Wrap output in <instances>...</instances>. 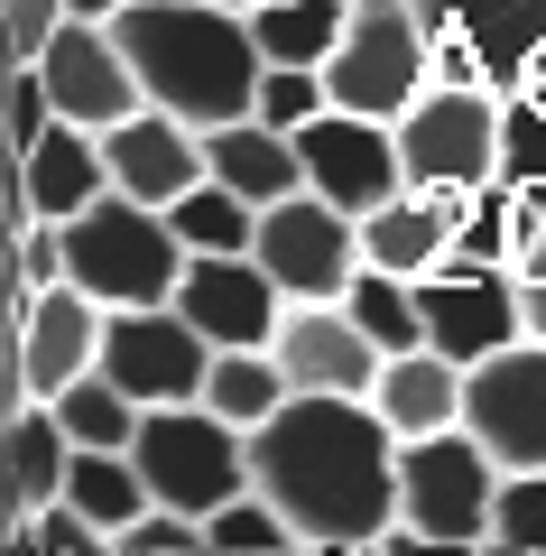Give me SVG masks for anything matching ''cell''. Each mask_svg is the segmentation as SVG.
<instances>
[{
	"mask_svg": "<svg viewBox=\"0 0 546 556\" xmlns=\"http://www.w3.org/2000/svg\"><path fill=\"white\" fill-rule=\"evenodd\" d=\"M398 427L352 390H296L251 427V482L296 519L306 547H390L398 529Z\"/></svg>",
	"mask_w": 546,
	"mask_h": 556,
	"instance_id": "6da1fadb",
	"label": "cell"
},
{
	"mask_svg": "<svg viewBox=\"0 0 546 556\" xmlns=\"http://www.w3.org/2000/svg\"><path fill=\"white\" fill-rule=\"evenodd\" d=\"M112 38L130 47L139 93L186 112L195 130H223V121L259 112V28L251 10H223V0H130L112 20Z\"/></svg>",
	"mask_w": 546,
	"mask_h": 556,
	"instance_id": "7a4b0ae2",
	"label": "cell"
},
{
	"mask_svg": "<svg viewBox=\"0 0 546 556\" xmlns=\"http://www.w3.org/2000/svg\"><path fill=\"white\" fill-rule=\"evenodd\" d=\"M500 473L509 464L491 455L472 427L408 437L398 445V529H390V547H491Z\"/></svg>",
	"mask_w": 546,
	"mask_h": 556,
	"instance_id": "3957f363",
	"label": "cell"
},
{
	"mask_svg": "<svg viewBox=\"0 0 546 556\" xmlns=\"http://www.w3.org/2000/svg\"><path fill=\"white\" fill-rule=\"evenodd\" d=\"M65 278L93 288L102 306H167L186 278V241H176L167 204H139L112 186L65 223Z\"/></svg>",
	"mask_w": 546,
	"mask_h": 556,
	"instance_id": "277c9868",
	"label": "cell"
},
{
	"mask_svg": "<svg viewBox=\"0 0 546 556\" xmlns=\"http://www.w3.org/2000/svg\"><path fill=\"white\" fill-rule=\"evenodd\" d=\"M139 473H149L157 501H176V510L214 519L232 492H251V427H232L223 408H204V399H167V408L139 417Z\"/></svg>",
	"mask_w": 546,
	"mask_h": 556,
	"instance_id": "5b68a950",
	"label": "cell"
},
{
	"mask_svg": "<svg viewBox=\"0 0 546 556\" xmlns=\"http://www.w3.org/2000/svg\"><path fill=\"white\" fill-rule=\"evenodd\" d=\"M500 93L482 84H427V93L398 112V159H408V186L427 195H482L500 177Z\"/></svg>",
	"mask_w": 546,
	"mask_h": 556,
	"instance_id": "8992f818",
	"label": "cell"
},
{
	"mask_svg": "<svg viewBox=\"0 0 546 556\" xmlns=\"http://www.w3.org/2000/svg\"><path fill=\"white\" fill-rule=\"evenodd\" d=\"M325 84H333L343 112H380V121L408 112V102L435 84V47H427L417 0H352L343 47L325 56Z\"/></svg>",
	"mask_w": 546,
	"mask_h": 556,
	"instance_id": "52a82bcc",
	"label": "cell"
},
{
	"mask_svg": "<svg viewBox=\"0 0 546 556\" xmlns=\"http://www.w3.org/2000/svg\"><path fill=\"white\" fill-rule=\"evenodd\" d=\"M417 20L435 47V84H482L509 102L546 56V0H417Z\"/></svg>",
	"mask_w": 546,
	"mask_h": 556,
	"instance_id": "ba28073f",
	"label": "cell"
},
{
	"mask_svg": "<svg viewBox=\"0 0 546 556\" xmlns=\"http://www.w3.org/2000/svg\"><path fill=\"white\" fill-rule=\"evenodd\" d=\"M417 306H427V343H435V353H454L464 371H472V362H491L500 343L528 334L519 269H500V260H472L464 241L445 251V269L417 278Z\"/></svg>",
	"mask_w": 546,
	"mask_h": 556,
	"instance_id": "9c48e42d",
	"label": "cell"
},
{
	"mask_svg": "<svg viewBox=\"0 0 546 556\" xmlns=\"http://www.w3.org/2000/svg\"><path fill=\"white\" fill-rule=\"evenodd\" d=\"M102 316H112V306H102L93 288H75V278H56L38 298H10V408L75 390L102 362Z\"/></svg>",
	"mask_w": 546,
	"mask_h": 556,
	"instance_id": "30bf717a",
	"label": "cell"
},
{
	"mask_svg": "<svg viewBox=\"0 0 546 556\" xmlns=\"http://www.w3.org/2000/svg\"><path fill=\"white\" fill-rule=\"evenodd\" d=\"M259 260H269V278L288 288V298H343L352 278H361V214H343L333 195H315V186H296V195L259 204Z\"/></svg>",
	"mask_w": 546,
	"mask_h": 556,
	"instance_id": "8fae6325",
	"label": "cell"
},
{
	"mask_svg": "<svg viewBox=\"0 0 546 556\" xmlns=\"http://www.w3.org/2000/svg\"><path fill=\"white\" fill-rule=\"evenodd\" d=\"M102 371L139 399V408H167V399H204L214 371V334H204L186 306H112L102 316Z\"/></svg>",
	"mask_w": 546,
	"mask_h": 556,
	"instance_id": "7c38bea8",
	"label": "cell"
},
{
	"mask_svg": "<svg viewBox=\"0 0 546 556\" xmlns=\"http://www.w3.org/2000/svg\"><path fill=\"white\" fill-rule=\"evenodd\" d=\"M464 427L509 473H537L546 464V334H519L491 362H472L464 371Z\"/></svg>",
	"mask_w": 546,
	"mask_h": 556,
	"instance_id": "4fadbf2b",
	"label": "cell"
},
{
	"mask_svg": "<svg viewBox=\"0 0 546 556\" xmlns=\"http://www.w3.org/2000/svg\"><path fill=\"white\" fill-rule=\"evenodd\" d=\"M296 149H306V186L315 195H333L343 214H380V204L408 186V159H398V121L380 112H315L306 130H296Z\"/></svg>",
	"mask_w": 546,
	"mask_h": 556,
	"instance_id": "5bb4252c",
	"label": "cell"
},
{
	"mask_svg": "<svg viewBox=\"0 0 546 556\" xmlns=\"http://www.w3.org/2000/svg\"><path fill=\"white\" fill-rule=\"evenodd\" d=\"M186 316L223 343H278V316H288V288L269 278L259 251H186V278H176V298Z\"/></svg>",
	"mask_w": 546,
	"mask_h": 556,
	"instance_id": "9a60e30c",
	"label": "cell"
},
{
	"mask_svg": "<svg viewBox=\"0 0 546 556\" xmlns=\"http://www.w3.org/2000/svg\"><path fill=\"white\" fill-rule=\"evenodd\" d=\"M38 75H47V93H56V112L84 121V130H112V121H130L139 102H149L130 47L112 38V20H65L56 38H47Z\"/></svg>",
	"mask_w": 546,
	"mask_h": 556,
	"instance_id": "2e32d148",
	"label": "cell"
},
{
	"mask_svg": "<svg viewBox=\"0 0 546 556\" xmlns=\"http://www.w3.org/2000/svg\"><path fill=\"white\" fill-rule=\"evenodd\" d=\"M278 371L296 380V390H352V399H371L380 380V343L361 334V316H352L343 298H288V316H278Z\"/></svg>",
	"mask_w": 546,
	"mask_h": 556,
	"instance_id": "e0dca14e",
	"label": "cell"
},
{
	"mask_svg": "<svg viewBox=\"0 0 546 556\" xmlns=\"http://www.w3.org/2000/svg\"><path fill=\"white\" fill-rule=\"evenodd\" d=\"M102 159H112V186L139 195V204H176L186 186L214 177L204 130L186 112H167V102H139L130 121H112V130H102Z\"/></svg>",
	"mask_w": 546,
	"mask_h": 556,
	"instance_id": "ac0fdd59",
	"label": "cell"
},
{
	"mask_svg": "<svg viewBox=\"0 0 546 556\" xmlns=\"http://www.w3.org/2000/svg\"><path fill=\"white\" fill-rule=\"evenodd\" d=\"M93 195H112V159H102V130L84 121H47V139L28 159H10V223H75Z\"/></svg>",
	"mask_w": 546,
	"mask_h": 556,
	"instance_id": "d6986e66",
	"label": "cell"
},
{
	"mask_svg": "<svg viewBox=\"0 0 546 556\" xmlns=\"http://www.w3.org/2000/svg\"><path fill=\"white\" fill-rule=\"evenodd\" d=\"M464 214H472V195H427V186H398L380 214H361V251H371L380 269H398V278H427V269H445Z\"/></svg>",
	"mask_w": 546,
	"mask_h": 556,
	"instance_id": "ffe728a7",
	"label": "cell"
},
{
	"mask_svg": "<svg viewBox=\"0 0 546 556\" xmlns=\"http://www.w3.org/2000/svg\"><path fill=\"white\" fill-rule=\"evenodd\" d=\"M204 159H214V177L232 186V195H251V204H278V195L306 186V149H296V130H278V121H259V112L204 130Z\"/></svg>",
	"mask_w": 546,
	"mask_h": 556,
	"instance_id": "44dd1931",
	"label": "cell"
},
{
	"mask_svg": "<svg viewBox=\"0 0 546 556\" xmlns=\"http://www.w3.org/2000/svg\"><path fill=\"white\" fill-rule=\"evenodd\" d=\"M371 408L390 417L398 437H435V427H464V362L417 343V353H390L371 380Z\"/></svg>",
	"mask_w": 546,
	"mask_h": 556,
	"instance_id": "7402d4cb",
	"label": "cell"
},
{
	"mask_svg": "<svg viewBox=\"0 0 546 556\" xmlns=\"http://www.w3.org/2000/svg\"><path fill=\"white\" fill-rule=\"evenodd\" d=\"M65 473H75V437H65L56 399H20L10 408V519L47 510L65 492Z\"/></svg>",
	"mask_w": 546,
	"mask_h": 556,
	"instance_id": "603a6c76",
	"label": "cell"
},
{
	"mask_svg": "<svg viewBox=\"0 0 546 556\" xmlns=\"http://www.w3.org/2000/svg\"><path fill=\"white\" fill-rule=\"evenodd\" d=\"M296 399V380L278 371V353L269 343H223L214 353V371H204V408H223L232 427H269L278 408Z\"/></svg>",
	"mask_w": 546,
	"mask_h": 556,
	"instance_id": "cb8c5ba5",
	"label": "cell"
},
{
	"mask_svg": "<svg viewBox=\"0 0 546 556\" xmlns=\"http://www.w3.org/2000/svg\"><path fill=\"white\" fill-rule=\"evenodd\" d=\"M343 20H352V0H259L251 10L269 65H325L343 47Z\"/></svg>",
	"mask_w": 546,
	"mask_h": 556,
	"instance_id": "d4e9b609",
	"label": "cell"
},
{
	"mask_svg": "<svg viewBox=\"0 0 546 556\" xmlns=\"http://www.w3.org/2000/svg\"><path fill=\"white\" fill-rule=\"evenodd\" d=\"M343 306L361 316V334H371L380 353H417V343H427V306H417V278L380 269V260H361V278L343 288Z\"/></svg>",
	"mask_w": 546,
	"mask_h": 556,
	"instance_id": "484cf974",
	"label": "cell"
},
{
	"mask_svg": "<svg viewBox=\"0 0 546 556\" xmlns=\"http://www.w3.org/2000/svg\"><path fill=\"white\" fill-rule=\"evenodd\" d=\"M167 223H176V241H186V251H251V241H259V204L232 195L223 177L186 186V195L167 204Z\"/></svg>",
	"mask_w": 546,
	"mask_h": 556,
	"instance_id": "4316f807",
	"label": "cell"
},
{
	"mask_svg": "<svg viewBox=\"0 0 546 556\" xmlns=\"http://www.w3.org/2000/svg\"><path fill=\"white\" fill-rule=\"evenodd\" d=\"M56 417H65V437H75V445H139V417H149V408L93 362L75 390H56Z\"/></svg>",
	"mask_w": 546,
	"mask_h": 556,
	"instance_id": "83f0119b",
	"label": "cell"
},
{
	"mask_svg": "<svg viewBox=\"0 0 546 556\" xmlns=\"http://www.w3.org/2000/svg\"><path fill=\"white\" fill-rule=\"evenodd\" d=\"M288 547H306V538H296V519L278 510L259 482H251V492H232L214 519H204V556H288Z\"/></svg>",
	"mask_w": 546,
	"mask_h": 556,
	"instance_id": "f1b7e54d",
	"label": "cell"
},
{
	"mask_svg": "<svg viewBox=\"0 0 546 556\" xmlns=\"http://www.w3.org/2000/svg\"><path fill=\"white\" fill-rule=\"evenodd\" d=\"M491 547L546 556V464H537V473H500V501H491Z\"/></svg>",
	"mask_w": 546,
	"mask_h": 556,
	"instance_id": "f546056e",
	"label": "cell"
},
{
	"mask_svg": "<svg viewBox=\"0 0 546 556\" xmlns=\"http://www.w3.org/2000/svg\"><path fill=\"white\" fill-rule=\"evenodd\" d=\"M315 112H333L325 65H269V75H259V121H278V130H306Z\"/></svg>",
	"mask_w": 546,
	"mask_h": 556,
	"instance_id": "4dcf8cb0",
	"label": "cell"
},
{
	"mask_svg": "<svg viewBox=\"0 0 546 556\" xmlns=\"http://www.w3.org/2000/svg\"><path fill=\"white\" fill-rule=\"evenodd\" d=\"M65 278V223H10V298H38Z\"/></svg>",
	"mask_w": 546,
	"mask_h": 556,
	"instance_id": "1f68e13d",
	"label": "cell"
},
{
	"mask_svg": "<svg viewBox=\"0 0 546 556\" xmlns=\"http://www.w3.org/2000/svg\"><path fill=\"white\" fill-rule=\"evenodd\" d=\"M500 121H509L500 167H509V177H537V186H546V84H519V93L500 102Z\"/></svg>",
	"mask_w": 546,
	"mask_h": 556,
	"instance_id": "d6a6232c",
	"label": "cell"
},
{
	"mask_svg": "<svg viewBox=\"0 0 546 556\" xmlns=\"http://www.w3.org/2000/svg\"><path fill=\"white\" fill-rule=\"evenodd\" d=\"M10 547H47V556H84V547H112V538L93 529V519L75 510V501H47V510H28V519H10Z\"/></svg>",
	"mask_w": 546,
	"mask_h": 556,
	"instance_id": "836d02e7",
	"label": "cell"
},
{
	"mask_svg": "<svg viewBox=\"0 0 546 556\" xmlns=\"http://www.w3.org/2000/svg\"><path fill=\"white\" fill-rule=\"evenodd\" d=\"M186 547H204V519L176 510V501H149V510L120 529V556H186Z\"/></svg>",
	"mask_w": 546,
	"mask_h": 556,
	"instance_id": "e575fe53",
	"label": "cell"
},
{
	"mask_svg": "<svg viewBox=\"0 0 546 556\" xmlns=\"http://www.w3.org/2000/svg\"><path fill=\"white\" fill-rule=\"evenodd\" d=\"M65 20H75V0H10V65H38Z\"/></svg>",
	"mask_w": 546,
	"mask_h": 556,
	"instance_id": "d590c367",
	"label": "cell"
},
{
	"mask_svg": "<svg viewBox=\"0 0 546 556\" xmlns=\"http://www.w3.org/2000/svg\"><path fill=\"white\" fill-rule=\"evenodd\" d=\"M519 298H528V334H546V241L519 260Z\"/></svg>",
	"mask_w": 546,
	"mask_h": 556,
	"instance_id": "8d00e7d4",
	"label": "cell"
},
{
	"mask_svg": "<svg viewBox=\"0 0 546 556\" xmlns=\"http://www.w3.org/2000/svg\"><path fill=\"white\" fill-rule=\"evenodd\" d=\"M130 0H75V20H120Z\"/></svg>",
	"mask_w": 546,
	"mask_h": 556,
	"instance_id": "74e56055",
	"label": "cell"
},
{
	"mask_svg": "<svg viewBox=\"0 0 546 556\" xmlns=\"http://www.w3.org/2000/svg\"><path fill=\"white\" fill-rule=\"evenodd\" d=\"M223 10H259V0H223Z\"/></svg>",
	"mask_w": 546,
	"mask_h": 556,
	"instance_id": "f35d334b",
	"label": "cell"
}]
</instances>
